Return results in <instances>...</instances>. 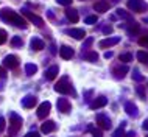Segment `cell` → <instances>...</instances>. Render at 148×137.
I'll list each match as a JSON object with an SVG mask.
<instances>
[{
  "instance_id": "cell-1",
  "label": "cell",
  "mask_w": 148,
  "mask_h": 137,
  "mask_svg": "<svg viewBox=\"0 0 148 137\" xmlns=\"http://www.w3.org/2000/svg\"><path fill=\"white\" fill-rule=\"evenodd\" d=\"M0 19L5 21L8 23H13V25L19 27V28H27V22L22 16H19L14 10L11 8H2L0 10Z\"/></svg>"
},
{
  "instance_id": "cell-2",
  "label": "cell",
  "mask_w": 148,
  "mask_h": 137,
  "mask_svg": "<svg viewBox=\"0 0 148 137\" xmlns=\"http://www.w3.org/2000/svg\"><path fill=\"white\" fill-rule=\"evenodd\" d=\"M55 92L58 94H62V95H72V97H77V92H75L72 83L69 81V76L64 75L59 78V81L55 84Z\"/></svg>"
},
{
  "instance_id": "cell-3",
  "label": "cell",
  "mask_w": 148,
  "mask_h": 137,
  "mask_svg": "<svg viewBox=\"0 0 148 137\" xmlns=\"http://www.w3.org/2000/svg\"><path fill=\"white\" fill-rule=\"evenodd\" d=\"M22 125H23L22 117L17 112L10 111V134H8V137H16V134L22 128Z\"/></svg>"
},
{
  "instance_id": "cell-4",
  "label": "cell",
  "mask_w": 148,
  "mask_h": 137,
  "mask_svg": "<svg viewBox=\"0 0 148 137\" xmlns=\"http://www.w3.org/2000/svg\"><path fill=\"white\" fill-rule=\"evenodd\" d=\"M126 5L134 13H145V11H148V3L143 2V0H128Z\"/></svg>"
},
{
  "instance_id": "cell-5",
  "label": "cell",
  "mask_w": 148,
  "mask_h": 137,
  "mask_svg": "<svg viewBox=\"0 0 148 137\" xmlns=\"http://www.w3.org/2000/svg\"><path fill=\"white\" fill-rule=\"evenodd\" d=\"M95 122H97V125L101 129H111V119L108 117L106 114H103V112H98L97 115H95Z\"/></svg>"
},
{
  "instance_id": "cell-6",
  "label": "cell",
  "mask_w": 148,
  "mask_h": 137,
  "mask_svg": "<svg viewBox=\"0 0 148 137\" xmlns=\"http://www.w3.org/2000/svg\"><path fill=\"white\" fill-rule=\"evenodd\" d=\"M19 66V58L16 55H8L3 58V67L5 68H10V70H13Z\"/></svg>"
},
{
  "instance_id": "cell-7",
  "label": "cell",
  "mask_w": 148,
  "mask_h": 137,
  "mask_svg": "<svg viewBox=\"0 0 148 137\" xmlns=\"http://www.w3.org/2000/svg\"><path fill=\"white\" fill-rule=\"evenodd\" d=\"M50 109H51V103L50 101H44L38 106V119L44 120L47 115L50 114Z\"/></svg>"
},
{
  "instance_id": "cell-8",
  "label": "cell",
  "mask_w": 148,
  "mask_h": 137,
  "mask_svg": "<svg viewBox=\"0 0 148 137\" xmlns=\"http://www.w3.org/2000/svg\"><path fill=\"white\" fill-rule=\"evenodd\" d=\"M22 14H23V16H27V17H28L30 21H31V23H34L36 27H42V25H44V19H42V17H39L38 14H33L31 11L27 10V8H23V10H22Z\"/></svg>"
},
{
  "instance_id": "cell-9",
  "label": "cell",
  "mask_w": 148,
  "mask_h": 137,
  "mask_svg": "<svg viewBox=\"0 0 148 137\" xmlns=\"http://www.w3.org/2000/svg\"><path fill=\"white\" fill-rule=\"evenodd\" d=\"M108 104V98L106 97H103V95H100V97H97V98H94L90 101V104H89V108L92 111H95V109H100V108H105Z\"/></svg>"
},
{
  "instance_id": "cell-10",
  "label": "cell",
  "mask_w": 148,
  "mask_h": 137,
  "mask_svg": "<svg viewBox=\"0 0 148 137\" xmlns=\"http://www.w3.org/2000/svg\"><path fill=\"white\" fill-rule=\"evenodd\" d=\"M128 72H130V67L126 66V64H120V66H117V67H114L112 68V73H114V76L117 79H122L123 76H125Z\"/></svg>"
},
{
  "instance_id": "cell-11",
  "label": "cell",
  "mask_w": 148,
  "mask_h": 137,
  "mask_svg": "<svg viewBox=\"0 0 148 137\" xmlns=\"http://www.w3.org/2000/svg\"><path fill=\"white\" fill-rule=\"evenodd\" d=\"M56 106H58V111L62 112V114H69L70 109H72V104H70V101L67 98H59Z\"/></svg>"
},
{
  "instance_id": "cell-12",
  "label": "cell",
  "mask_w": 148,
  "mask_h": 137,
  "mask_svg": "<svg viewBox=\"0 0 148 137\" xmlns=\"http://www.w3.org/2000/svg\"><path fill=\"white\" fill-rule=\"evenodd\" d=\"M59 55H61V58H62V59L69 61V59L73 58L75 51H73V48L69 47V45H61V47H59Z\"/></svg>"
},
{
  "instance_id": "cell-13",
  "label": "cell",
  "mask_w": 148,
  "mask_h": 137,
  "mask_svg": "<svg viewBox=\"0 0 148 137\" xmlns=\"http://www.w3.org/2000/svg\"><path fill=\"white\" fill-rule=\"evenodd\" d=\"M66 34L72 36L73 39H78V41H81V39L86 38V31L81 30V28H70V30H66Z\"/></svg>"
},
{
  "instance_id": "cell-14",
  "label": "cell",
  "mask_w": 148,
  "mask_h": 137,
  "mask_svg": "<svg viewBox=\"0 0 148 137\" xmlns=\"http://www.w3.org/2000/svg\"><path fill=\"white\" fill-rule=\"evenodd\" d=\"M120 42V38L119 36H112V38H106L103 39V41H100V48H108V47H114L117 45V44Z\"/></svg>"
},
{
  "instance_id": "cell-15",
  "label": "cell",
  "mask_w": 148,
  "mask_h": 137,
  "mask_svg": "<svg viewBox=\"0 0 148 137\" xmlns=\"http://www.w3.org/2000/svg\"><path fill=\"white\" fill-rule=\"evenodd\" d=\"M36 103H38V98H36L34 95H25L22 98V106L25 108V109H31V108H34Z\"/></svg>"
},
{
  "instance_id": "cell-16",
  "label": "cell",
  "mask_w": 148,
  "mask_h": 137,
  "mask_svg": "<svg viewBox=\"0 0 148 137\" xmlns=\"http://www.w3.org/2000/svg\"><path fill=\"white\" fill-rule=\"evenodd\" d=\"M30 47H31V50H34V51H41V50H44V47H45V42H44L41 38H31Z\"/></svg>"
},
{
  "instance_id": "cell-17",
  "label": "cell",
  "mask_w": 148,
  "mask_h": 137,
  "mask_svg": "<svg viewBox=\"0 0 148 137\" xmlns=\"http://www.w3.org/2000/svg\"><path fill=\"white\" fill-rule=\"evenodd\" d=\"M123 108H125V112L130 117H137L139 115V109H137V106H136L133 101H126Z\"/></svg>"
},
{
  "instance_id": "cell-18",
  "label": "cell",
  "mask_w": 148,
  "mask_h": 137,
  "mask_svg": "<svg viewBox=\"0 0 148 137\" xmlns=\"http://www.w3.org/2000/svg\"><path fill=\"white\" fill-rule=\"evenodd\" d=\"M56 129V123L53 122V120H47V122H44L41 125V131L44 134H50V132H53Z\"/></svg>"
},
{
  "instance_id": "cell-19",
  "label": "cell",
  "mask_w": 148,
  "mask_h": 137,
  "mask_svg": "<svg viewBox=\"0 0 148 137\" xmlns=\"http://www.w3.org/2000/svg\"><path fill=\"white\" fill-rule=\"evenodd\" d=\"M94 10L97 11V13H106V11L109 10V2H106V0H98V2L94 3Z\"/></svg>"
},
{
  "instance_id": "cell-20",
  "label": "cell",
  "mask_w": 148,
  "mask_h": 137,
  "mask_svg": "<svg viewBox=\"0 0 148 137\" xmlns=\"http://www.w3.org/2000/svg\"><path fill=\"white\" fill-rule=\"evenodd\" d=\"M59 73V68L58 66H51L49 70H45V73H44V76H45L47 81H53L55 78H56V75Z\"/></svg>"
},
{
  "instance_id": "cell-21",
  "label": "cell",
  "mask_w": 148,
  "mask_h": 137,
  "mask_svg": "<svg viewBox=\"0 0 148 137\" xmlns=\"http://www.w3.org/2000/svg\"><path fill=\"white\" fill-rule=\"evenodd\" d=\"M66 17L69 19L70 22H73V23H77V22L79 21L78 11H77V10H73V8H67V10H66Z\"/></svg>"
},
{
  "instance_id": "cell-22",
  "label": "cell",
  "mask_w": 148,
  "mask_h": 137,
  "mask_svg": "<svg viewBox=\"0 0 148 137\" xmlns=\"http://www.w3.org/2000/svg\"><path fill=\"white\" fill-rule=\"evenodd\" d=\"M83 59L89 62H97L98 61V53L97 51H92V50H87V51H83Z\"/></svg>"
},
{
  "instance_id": "cell-23",
  "label": "cell",
  "mask_w": 148,
  "mask_h": 137,
  "mask_svg": "<svg viewBox=\"0 0 148 137\" xmlns=\"http://www.w3.org/2000/svg\"><path fill=\"white\" fill-rule=\"evenodd\" d=\"M126 31H128V34H136V33H139V31H140V25H139L137 22L131 21L130 25L126 27Z\"/></svg>"
},
{
  "instance_id": "cell-24",
  "label": "cell",
  "mask_w": 148,
  "mask_h": 137,
  "mask_svg": "<svg viewBox=\"0 0 148 137\" xmlns=\"http://www.w3.org/2000/svg\"><path fill=\"white\" fill-rule=\"evenodd\" d=\"M36 72H38V66H36V64H31V62L25 64V73L28 76H33Z\"/></svg>"
},
{
  "instance_id": "cell-25",
  "label": "cell",
  "mask_w": 148,
  "mask_h": 137,
  "mask_svg": "<svg viewBox=\"0 0 148 137\" xmlns=\"http://www.w3.org/2000/svg\"><path fill=\"white\" fill-rule=\"evenodd\" d=\"M115 13H117V16H119L120 19H125V21H128V22L133 21L131 14H130V13H126V11H125V10H122V8H117V11H115Z\"/></svg>"
},
{
  "instance_id": "cell-26",
  "label": "cell",
  "mask_w": 148,
  "mask_h": 137,
  "mask_svg": "<svg viewBox=\"0 0 148 137\" xmlns=\"http://www.w3.org/2000/svg\"><path fill=\"white\" fill-rule=\"evenodd\" d=\"M137 59H139V62L148 66V51H143V50L137 51Z\"/></svg>"
},
{
  "instance_id": "cell-27",
  "label": "cell",
  "mask_w": 148,
  "mask_h": 137,
  "mask_svg": "<svg viewBox=\"0 0 148 137\" xmlns=\"http://www.w3.org/2000/svg\"><path fill=\"white\" fill-rule=\"evenodd\" d=\"M125 126H126V122H122L119 126L117 131H114L112 137H125Z\"/></svg>"
},
{
  "instance_id": "cell-28",
  "label": "cell",
  "mask_w": 148,
  "mask_h": 137,
  "mask_svg": "<svg viewBox=\"0 0 148 137\" xmlns=\"http://www.w3.org/2000/svg\"><path fill=\"white\" fill-rule=\"evenodd\" d=\"M133 79H134V81H137V83H143V81H145V76H143L137 68H134V70H133Z\"/></svg>"
},
{
  "instance_id": "cell-29",
  "label": "cell",
  "mask_w": 148,
  "mask_h": 137,
  "mask_svg": "<svg viewBox=\"0 0 148 137\" xmlns=\"http://www.w3.org/2000/svg\"><path fill=\"white\" fill-rule=\"evenodd\" d=\"M87 131L92 132V137H103V132H101V128H94L92 125H89Z\"/></svg>"
},
{
  "instance_id": "cell-30",
  "label": "cell",
  "mask_w": 148,
  "mask_h": 137,
  "mask_svg": "<svg viewBox=\"0 0 148 137\" xmlns=\"http://www.w3.org/2000/svg\"><path fill=\"white\" fill-rule=\"evenodd\" d=\"M92 44H94V38H86V41L83 42V45H81V50L83 51H87L90 48Z\"/></svg>"
},
{
  "instance_id": "cell-31",
  "label": "cell",
  "mask_w": 148,
  "mask_h": 137,
  "mask_svg": "<svg viewBox=\"0 0 148 137\" xmlns=\"http://www.w3.org/2000/svg\"><path fill=\"white\" fill-rule=\"evenodd\" d=\"M119 59H120V62H131L133 61V55L131 53H122L119 56Z\"/></svg>"
},
{
  "instance_id": "cell-32",
  "label": "cell",
  "mask_w": 148,
  "mask_h": 137,
  "mask_svg": "<svg viewBox=\"0 0 148 137\" xmlns=\"http://www.w3.org/2000/svg\"><path fill=\"white\" fill-rule=\"evenodd\" d=\"M11 45H13V47H22L23 45V41H22L21 36H14V38L11 39Z\"/></svg>"
},
{
  "instance_id": "cell-33",
  "label": "cell",
  "mask_w": 148,
  "mask_h": 137,
  "mask_svg": "<svg viewBox=\"0 0 148 137\" xmlns=\"http://www.w3.org/2000/svg\"><path fill=\"white\" fill-rule=\"evenodd\" d=\"M145 89H147L145 86H137V87H136V92H137V95L140 97L142 100H145V98H147V95H145Z\"/></svg>"
},
{
  "instance_id": "cell-34",
  "label": "cell",
  "mask_w": 148,
  "mask_h": 137,
  "mask_svg": "<svg viewBox=\"0 0 148 137\" xmlns=\"http://www.w3.org/2000/svg\"><path fill=\"white\" fill-rule=\"evenodd\" d=\"M6 39H8V33L5 30H2L0 28V45H3V44L6 42Z\"/></svg>"
},
{
  "instance_id": "cell-35",
  "label": "cell",
  "mask_w": 148,
  "mask_h": 137,
  "mask_svg": "<svg viewBox=\"0 0 148 137\" xmlns=\"http://www.w3.org/2000/svg\"><path fill=\"white\" fill-rule=\"evenodd\" d=\"M84 22L87 25H92V23H97V16H87L84 19Z\"/></svg>"
},
{
  "instance_id": "cell-36",
  "label": "cell",
  "mask_w": 148,
  "mask_h": 137,
  "mask_svg": "<svg viewBox=\"0 0 148 137\" xmlns=\"http://www.w3.org/2000/svg\"><path fill=\"white\" fill-rule=\"evenodd\" d=\"M112 30H114V28L112 27H111V25H105V27H103V34H111V33H112Z\"/></svg>"
},
{
  "instance_id": "cell-37",
  "label": "cell",
  "mask_w": 148,
  "mask_h": 137,
  "mask_svg": "<svg viewBox=\"0 0 148 137\" xmlns=\"http://www.w3.org/2000/svg\"><path fill=\"white\" fill-rule=\"evenodd\" d=\"M139 44H140L142 47H148V36H143V38L139 39Z\"/></svg>"
},
{
  "instance_id": "cell-38",
  "label": "cell",
  "mask_w": 148,
  "mask_h": 137,
  "mask_svg": "<svg viewBox=\"0 0 148 137\" xmlns=\"http://www.w3.org/2000/svg\"><path fill=\"white\" fill-rule=\"evenodd\" d=\"M5 128H6V120L3 119V117H0V132L5 129Z\"/></svg>"
},
{
  "instance_id": "cell-39",
  "label": "cell",
  "mask_w": 148,
  "mask_h": 137,
  "mask_svg": "<svg viewBox=\"0 0 148 137\" xmlns=\"http://www.w3.org/2000/svg\"><path fill=\"white\" fill-rule=\"evenodd\" d=\"M25 137H41V134L38 131H30V132H27Z\"/></svg>"
},
{
  "instance_id": "cell-40",
  "label": "cell",
  "mask_w": 148,
  "mask_h": 137,
  "mask_svg": "<svg viewBox=\"0 0 148 137\" xmlns=\"http://www.w3.org/2000/svg\"><path fill=\"white\" fill-rule=\"evenodd\" d=\"M56 2L59 3V5H64V6H69V5H72V0H56Z\"/></svg>"
},
{
  "instance_id": "cell-41",
  "label": "cell",
  "mask_w": 148,
  "mask_h": 137,
  "mask_svg": "<svg viewBox=\"0 0 148 137\" xmlns=\"http://www.w3.org/2000/svg\"><path fill=\"white\" fill-rule=\"evenodd\" d=\"M92 95H94V90H87L84 94V100H86V101H89V100L92 98Z\"/></svg>"
},
{
  "instance_id": "cell-42",
  "label": "cell",
  "mask_w": 148,
  "mask_h": 137,
  "mask_svg": "<svg viewBox=\"0 0 148 137\" xmlns=\"http://www.w3.org/2000/svg\"><path fill=\"white\" fill-rule=\"evenodd\" d=\"M142 128H143V131H147L148 132V119L143 120V123H142Z\"/></svg>"
},
{
  "instance_id": "cell-43",
  "label": "cell",
  "mask_w": 148,
  "mask_h": 137,
  "mask_svg": "<svg viewBox=\"0 0 148 137\" xmlns=\"http://www.w3.org/2000/svg\"><path fill=\"white\" fill-rule=\"evenodd\" d=\"M112 56H114L112 51H106V53H105V58H106V59H111Z\"/></svg>"
},
{
  "instance_id": "cell-44",
  "label": "cell",
  "mask_w": 148,
  "mask_h": 137,
  "mask_svg": "<svg viewBox=\"0 0 148 137\" xmlns=\"http://www.w3.org/2000/svg\"><path fill=\"white\" fill-rule=\"evenodd\" d=\"M125 137H136V132H134V131H130V132H125Z\"/></svg>"
},
{
  "instance_id": "cell-45",
  "label": "cell",
  "mask_w": 148,
  "mask_h": 137,
  "mask_svg": "<svg viewBox=\"0 0 148 137\" xmlns=\"http://www.w3.org/2000/svg\"><path fill=\"white\" fill-rule=\"evenodd\" d=\"M0 76H2V78H5V67H0Z\"/></svg>"
},
{
  "instance_id": "cell-46",
  "label": "cell",
  "mask_w": 148,
  "mask_h": 137,
  "mask_svg": "<svg viewBox=\"0 0 148 137\" xmlns=\"http://www.w3.org/2000/svg\"><path fill=\"white\" fill-rule=\"evenodd\" d=\"M50 51H51V55H56V47H55V45H50Z\"/></svg>"
},
{
  "instance_id": "cell-47",
  "label": "cell",
  "mask_w": 148,
  "mask_h": 137,
  "mask_svg": "<svg viewBox=\"0 0 148 137\" xmlns=\"http://www.w3.org/2000/svg\"><path fill=\"white\" fill-rule=\"evenodd\" d=\"M143 22H145V23H148V17H147V16L143 17Z\"/></svg>"
},
{
  "instance_id": "cell-48",
  "label": "cell",
  "mask_w": 148,
  "mask_h": 137,
  "mask_svg": "<svg viewBox=\"0 0 148 137\" xmlns=\"http://www.w3.org/2000/svg\"><path fill=\"white\" fill-rule=\"evenodd\" d=\"M147 137H148V134H147Z\"/></svg>"
}]
</instances>
